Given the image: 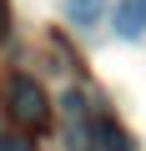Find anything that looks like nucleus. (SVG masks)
I'll return each mask as SVG.
<instances>
[{
    "label": "nucleus",
    "mask_w": 146,
    "mask_h": 151,
    "mask_svg": "<svg viewBox=\"0 0 146 151\" xmlns=\"http://www.w3.org/2000/svg\"><path fill=\"white\" fill-rule=\"evenodd\" d=\"M0 101H5V116L15 121V131H20V136H35V131H45V126H50V96H45V86L35 81V76H25V70L5 76Z\"/></svg>",
    "instance_id": "1"
},
{
    "label": "nucleus",
    "mask_w": 146,
    "mask_h": 151,
    "mask_svg": "<svg viewBox=\"0 0 146 151\" xmlns=\"http://www.w3.org/2000/svg\"><path fill=\"white\" fill-rule=\"evenodd\" d=\"M60 121H65V136H70V146L76 151H96V116H91V106H86V96L81 91H65L60 96Z\"/></svg>",
    "instance_id": "2"
},
{
    "label": "nucleus",
    "mask_w": 146,
    "mask_h": 151,
    "mask_svg": "<svg viewBox=\"0 0 146 151\" xmlns=\"http://www.w3.org/2000/svg\"><path fill=\"white\" fill-rule=\"evenodd\" d=\"M96 151H136V141L126 136V126L111 116V111H96Z\"/></svg>",
    "instance_id": "3"
},
{
    "label": "nucleus",
    "mask_w": 146,
    "mask_h": 151,
    "mask_svg": "<svg viewBox=\"0 0 146 151\" xmlns=\"http://www.w3.org/2000/svg\"><path fill=\"white\" fill-rule=\"evenodd\" d=\"M111 25H116L121 40H141L146 35V5L141 0H121V5L111 10Z\"/></svg>",
    "instance_id": "4"
},
{
    "label": "nucleus",
    "mask_w": 146,
    "mask_h": 151,
    "mask_svg": "<svg viewBox=\"0 0 146 151\" xmlns=\"http://www.w3.org/2000/svg\"><path fill=\"white\" fill-rule=\"evenodd\" d=\"M65 15L76 30H96V20L106 15V0H65Z\"/></svg>",
    "instance_id": "5"
},
{
    "label": "nucleus",
    "mask_w": 146,
    "mask_h": 151,
    "mask_svg": "<svg viewBox=\"0 0 146 151\" xmlns=\"http://www.w3.org/2000/svg\"><path fill=\"white\" fill-rule=\"evenodd\" d=\"M0 151H35V146H30V136H20V131H5V136H0Z\"/></svg>",
    "instance_id": "6"
},
{
    "label": "nucleus",
    "mask_w": 146,
    "mask_h": 151,
    "mask_svg": "<svg viewBox=\"0 0 146 151\" xmlns=\"http://www.w3.org/2000/svg\"><path fill=\"white\" fill-rule=\"evenodd\" d=\"M5 35H10V5L0 0V40H5Z\"/></svg>",
    "instance_id": "7"
},
{
    "label": "nucleus",
    "mask_w": 146,
    "mask_h": 151,
    "mask_svg": "<svg viewBox=\"0 0 146 151\" xmlns=\"http://www.w3.org/2000/svg\"><path fill=\"white\" fill-rule=\"evenodd\" d=\"M141 5H146V0H141Z\"/></svg>",
    "instance_id": "8"
}]
</instances>
